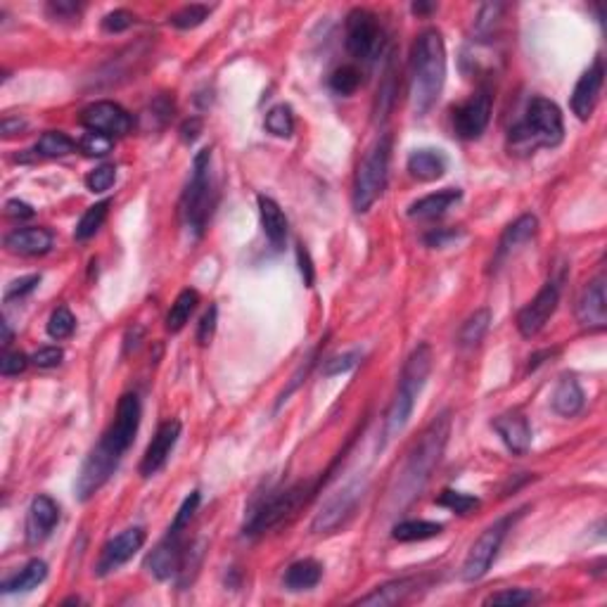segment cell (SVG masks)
Listing matches in <instances>:
<instances>
[{
	"instance_id": "6da1fadb",
	"label": "cell",
	"mask_w": 607,
	"mask_h": 607,
	"mask_svg": "<svg viewBox=\"0 0 607 607\" xmlns=\"http://www.w3.org/2000/svg\"><path fill=\"white\" fill-rule=\"evenodd\" d=\"M141 428V399L138 394H124L116 406L115 420L109 422L105 435L100 437L88 458L81 465V473L74 484V496L81 503L90 501L109 482L122 463L124 454L133 446L135 435Z\"/></svg>"
},
{
	"instance_id": "7a4b0ae2",
	"label": "cell",
	"mask_w": 607,
	"mask_h": 607,
	"mask_svg": "<svg viewBox=\"0 0 607 607\" xmlns=\"http://www.w3.org/2000/svg\"><path fill=\"white\" fill-rule=\"evenodd\" d=\"M448 432H451V418H448V413H441L418 437V441L409 451V458L403 463V470L399 473L397 486L391 489L394 508H403L416 496H420V492L435 473V467L439 465L441 455H444Z\"/></svg>"
},
{
	"instance_id": "3957f363",
	"label": "cell",
	"mask_w": 607,
	"mask_h": 607,
	"mask_svg": "<svg viewBox=\"0 0 607 607\" xmlns=\"http://www.w3.org/2000/svg\"><path fill=\"white\" fill-rule=\"evenodd\" d=\"M410 105L418 116L428 115L446 81V45L437 29H425L410 48Z\"/></svg>"
},
{
	"instance_id": "277c9868",
	"label": "cell",
	"mask_w": 607,
	"mask_h": 607,
	"mask_svg": "<svg viewBox=\"0 0 607 607\" xmlns=\"http://www.w3.org/2000/svg\"><path fill=\"white\" fill-rule=\"evenodd\" d=\"M563 112L548 97H534L522 122L508 133V150L515 154H531L538 147H556L563 143Z\"/></svg>"
},
{
	"instance_id": "5b68a950",
	"label": "cell",
	"mask_w": 607,
	"mask_h": 607,
	"mask_svg": "<svg viewBox=\"0 0 607 607\" xmlns=\"http://www.w3.org/2000/svg\"><path fill=\"white\" fill-rule=\"evenodd\" d=\"M429 372H432V349H429V345H418L403 363L397 394L391 399L387 418H384V444L394 439L409 425Z\"/></svg>"
},
{
	"instance_id": "8992f818",
	"label": "cell",
	"mask_w": 607,
	"mask_h": 607,
	"mask_svg": "<svg viewBox=\"0 0 607 607\" xmlns=\"http://www.w3.org/2000/svg\"><path fill=\"white\" fill-rule=\"evenodd\" d=\"M214 207V183H211V150L205 147L195 154L192 173L183 198H180V216L188 231L195 237L205 235Z\"/></svg>"
},
{
	"instance_id": "52a82bcc",
	"label": "cell",
	"mask_w": 607,
	"mask_h": 607,
	"mask_svg": "<svg viewBox=\"0 0 607 607\" xmlns=\"http://www.w3.org/2000/svg\"><path fill=\"white\" fill-rule=\"evenodd\" d=\"M390 157H391V135L384 133L375 141V145L368 150L363 161L358 164L356 179H354V209L358 214H365L382 198L390 176Z\"/></svg>"
},
{
	"instance_id": "ba28073f",
	"label": "cell",
	"mask_w": 607,
	"mask_h": 607,
	"mask_svg": "<svg viewBox=\"0 0 607 607\" xmlns=\"http://www.w3.org/2000/svg\"><path fill=\"white\" fill-rule=\"evenodd\" d=\"M316 486H318V482H297V484L288 486V489L271 493L269 499H263L250 515V520L244 524V537H259L263 531L273 529L281 522H285L290 515H294L301 505L314 496Z\"/></svg>"
},
{
	"instance_id": "9c48e42d",
	"label": "cell",
	"mask_w": 607,
	"mask_h": 607,
	"mask_svg": "<svg viewBox=\"0 0 607 607\" xmlns=\"http://www.w3.org/2000/svg\"><path fill=\"white\" fill-rule=\"evenodd\" d=\"M518 518L520 512L518 515H505V518L496 520V522L489 524V527L482 531L480 538L470 546L465 563H463V579H465V582H477V579H482V576L489 572V567H492L496 556H499L505 537H508V531H510V527L515 524Z\"/></svg>"
},
{
	"instance_id": "30bf717a",
	"label": "cell",
	"mask_w": 607,
	"mask_h": 607,
	"mask_svg": "<svg viewBox=\"0 0 607 607\" xmlns=\"http://www.w3.org/2000/svg\"><path fill=\"white\" fill-rule=\"evenodd\" d=\"M382 43L384 32L377 14H372L371 10H363V7L352 10L346 17V51H349V55L368 62L382 51Z\"/></svg>"
},
{
	"instance_id": "8fae6325",
	"label": "cell",
	"mask_w": 607,
	"mask_h": 607,
	"mask_svg": "<svg viewBox=\"0 0 607 607\" xmlns=\"http://www.w3.org/2000/svg\"><path fill=\"white\" fill-rule=\"evenodd\" d=\"M363 489L365 486L361 482H349L337 493H333L323 503V508L316 512L314 522H311V531L314 534H335L339 527H345L354 518L358 503L363 499Z\"/></svg>"
},
{
	"instance_id": "7c38bea8",
	"label": "cell",
	"mask_w": 607,
	"mask_h": 607,
	"mask_svg": "<svg viewBox=\"0 0 607 607\" xmlns=\"http://www.w3.org/2000/svg\"><path fill=\"white\" fill-rule=\"evenodd\" d=\"M492 107L493 97L489 93V88H480L477 93L467 97L465 103L454 107L451 112V124H454V133L463 141H474L480 138L482 133L489 126V119H492Z\"/></svg>"
},
{
	"instance_id": "4fadbf2b",
	"label": "cell",
	"mask_w": 607,
	"mask_h": 607,
	"mask_svg": "<svg viewBox=\"0 0 607 607\" xmlns=\"http://www.w3.org/2000/svg\"><path fill=\"white\" fill-rule=\"evenodd\" d=\"M183 534H186L183 527H173L171 524L167 531V537L161 538L160 544L152 548V553L145 557V569L154 576V579L167 582V579H171V576H176L180 572L188 553Z\"/></svg>"
},
{
	"instance_id": "5bb4252c",
	"label": "cell",
	"mask_w": 607,
	"mask_h": 607,
	"mask_svg": "<svg viewBox=\"0 0 607 607\" xmlns=\"http://www.w3.org/2000/svg\"><path fill=\"white\" fill-rule=\"evenodd\" d=\"M81 124L93 133H103L107 138H116V135H126L133 126V119L128 115L122 105L109 103V100H100L93 103L81 112Z\"/></svg>"
},
{
	"instance_id": "9a60e30c",
	"label": "cell",
	"mask_w": 607,
	"mask_h": 607,
	"mask_svg": "<svg viewBox=\"0 0 607 607\" xmlns=\"http://www.w3.org/2000/svg\"><path fill=\"white\" fill-rule=\"evenodd\" d=\"M145 538L147 534L143 527H131V529L122 531L119 537L109 538L107 544H105L103 553H100V557H97L96 575L109 576L112 572H116V569L126 565L145 546Z\"/></svg>"
},
{
	"instance_id": "2e32d148",
	"label": "cell",
	"mask_w": 607,
	"mask_h": 607,
	"mask_svg": "<svg viewBox=\"0 0 607 607\" xmlns=\"http://www.w3.org/2000/svg\"><path fill=\"white\" fill-rule=\"evenodd\" d=\"M557 301H560V288L556 282H546L538 294L518 314V330L522 337H534L546 327L550 316L556 314Z\"/></svg>"
},
{
	"instance_id": "e0dca14e",
	"label": "cell",
	"mask_w": 607,
	"mask_h": 607,
	"mask_svg": "<svg viewBox=\"0 0 607 607\" xmlns=\"http://www.w3.org/2000/svg\"><path fill=\"white\" fill-rule=\"evenodd\" d=\"M602 81H605V67H602L601 58H595V62L576 81L575 93H572V112L576 115V119H582V122L591 119L598 96H601Z\"/></svg>"
},
{
	"instance_id": "ac0fdd59",
	"label": "cell",
	"mask_w": 607,
	"mask_h": 607,
	"mask_svg": "<svg viewBox=\"0 0 607 607\" xmlns=\"http://www.w3.org/2000/svg\"><path fill=\"white\" fill-rule=\"evenodd\" d=\"M179 437H180V422L179 420L161 422L160 429H157V435L152 437L150 446H147L145 455H143V461H141V474H143V477H152V474H157L161 467L167 465L169 455H171V451H173V446H176Z\"/></svg>"
},
{
	"instance_id": "d6986e66",
	"label": "cell",
	"mask_w": 607,
	"mask_h": 607,
	"mask_svg": "<svg viewBox=\"0 0 607 607\" xmlns=\"http://www.w3.org/2000/svg\"><path fill=\"white\" fill-rule=\"evenodd\" d=\"M60 522V505L51 496H36L29 505V515H26V541L32 546L41 544L51 537L52 529Z\"/></svg>"
},
{
	"instance_id": "ffe728a7",
	"label": "cell",
	"mask_w": 607,
	"mask_h": 607,
	"mask_svg": "<svg viewBox=\"0 0 607 607\" xmlns=\"http://www.w3.org/2000/svg\"><path fill=\"white\" fill-rule=\"evenodd\" d=\"M576 320L584 327L602 330L607 323V304H605V275H598L584 288L582 297L576 301Z\"/></svg>"
},
{
	"instance_id": "44dd1931",
	"label": "cell",
	"mask_w": 607,
	"mask_h": 607,
	"mask_svg": "<svg viewBox=\"0 0 607 607\" xmlns=\"http://www.w3.org/2000/svg\"><path fill=\"white\" fill-rule=\"evenodd\" d=\"M492 428L496 429V435H499L501 441L508 446V451H512L515 455H522L529 451L531 425L522 413H518V410L503 413V416H499L492 422Z\"/></svg>"
},
{
	"instance_id": "7402d4cb",
	"label": "cell",
	"mask_w": 607,
	"mask_h": 607,
	"mask_svg": "<svg viewBox=\"0 0 607 607\" xmlns=\"http://www.w3.org/2000/svg\"><path fill=\"white\" fill-rule=\"evenodd\" d=\"M5 247L20 256L48 254L52 247V233L48 228H14L5 235Z\"/></svg>"
},
{
	"instance_id": "603a6c76",
	"label": "cell",
	"mask_w": 607,
	"mask_h": 607,
	"mask_svg": "<svg viewBox=\"0 0 607 607\" xmlns=\"http://www.w3.org/2000/svg\"><path fill=\"white\" fill-rule=\"evenodd\" d=\"M259 218H262V228L266 240L271 243L273 250H282L285 240H288V216L285 211L278 207V202L266 195H259Z\"/></svg>"
},
{
	"instance_id": "cb8c5ba5",
	"label": "cell",
	"mask_w": 607,
	"mask_h": 607,
	"mask_svg": "<svg viewBox=\"0 0 607 607\" xmlns=\"http://www.w3.org/2000/svg\"><path fill=\"white\" fill-rule=\"evenodd\" d=\"M538 233V218L534 214H522V216L505 228V233L501 235L499 250H496V263H501L503 259H508L510 254L527 244L529 240H534V235Z\"/></svg>"
},
{
	"instance_id": "d4e9b609",
	"label": "cell",
	"mask_w": 607,
	"mask_h": 607,
	"mask_svg": "<svg viewBox=\"0 0 607 607\" xmlns=\"http://www.w3.org/2000/svg\"><path fill=\"white\" fill-rule=\"evenodd\" d=\"M463 198V192L458 188H446V190L432 192V195H425L418 202L409 207L410 218H437L441 214H446L454 205H458Z\"/></svg>"
},
{
	"instance_id": "484cf974",
	"label": "cell",
	"mask_w": 607,
	"mask_h": 607,
	"mask_svg": "<svg viewBox=\"0 0 607 607\" xmlns=\"http://www.w3.org/2000/svg\"><path fill=\"white\" fill-rule=\"evenodd\" d=\"M406 167L416 180L432 183L446 173V157L439 150H416V152H410Z\"/></svg>"
},
{
	"instance_id": "4316f807",
	"label": "cell",
	"mask_w": 607,
	"mask_h": 607,
	"mask_svg": "<svg viewBox=\"0 0 607 607\" xmlns=\"http://www.w3.org/2000/svg\"><path fill=\"white\" fill-rule=\"evenodd\" d=\"M550 403H553V410H556L557 416L575 418L576 413H582L586 397H584V390L579 387L575 377H563L556 384V390H553Z\"/></svg>"
},
{
	"instance_id": "83f0119b",
	"label": "cell",
	"mask_w": 607,
	"mask_h": 607,
	"mask_svg": "<svg viewBox=\"0 0 607 607\" xmlns=\"http://www.w3.org/2000/svg\"><path fill=\"white\" fill-rule=\"evenodd\" d=\"M416 579H394L390 584H382L377 586L372 593L358 598V605H372V607H387V605H399L409 598L413 591H416Z\"/></svg>"
},
{
	"instance_id": "f1b7e54d",
	"label": "cell",
	"mask_w": 607,
	"mask_h": 607,
	"mask_svg": "<svg viewBox=\"0 0 607 607\" xmlns=\"http://www.w3.org/2000/svg\"><path fill=\"white\" fill-rule=\"evenodd\" d=\"M45 576H48V565L36 557V560H29V563H26L24 567L17 572V575L7 576L0 588H3V593H5V595L29 593V591L39 588L41 584L45 582Z\"/></svg>"
},
{
	"instance_id": "f546056e",
	"label": "cell",
	"mask_w": 607,
	"mask_h": 607,
	"mask_svg": "<svg viewBox=\"0 0 607 607\" xmlns=\"http://www.w3.org/2000/svg\"><path fill=\"white\" fill-rule=\"evenodd\" d=\"M320 576H323V565L316 563L314 557H304L297 560L285 572V588L288 591H308V588L318 586Z\"/></svg>"
},
{
	"instance_id": "4dcf8cb0",
	"label": "cell",
	"mask_w": 607,
	"mask_h": 607,
	"mask_svg": "<svg viewBox=\"0 0 607 607\" xmlns=\"http://www.w3.org/2000/svg\"><path fill=\"white\" fill-rule=\"evenodd\" d=\"M444 531L441 522H429V520H406V522L394 524L391 537L401 541V544H410V541H428V538L439 537Z\"/></svg>"
},
{
	"instance_id": "1f68e13d",
	"label": "cell",
	"mask_w": 607,
	"mask_h": 607,
	"mask_svg": "<svg viewBox=\"0 0 607 607\" xmlns=\"http://www.w3.org/2000/svg\"><path fill=\"white\" fill-rule=\"evenodd\" d=\"M198 304H199V294L190 288L183 290V292L176 297V301L171 304V308H169V314H167L169 333H180V330L186 327L188 320H190L192 311L198 308Z\"/></svg>"
},
{
	"instance_id": "d6a6232c",
	"label": "cell",
	"mask_w": 607,
	"mask_h": 607,
	"mask_svg": "<svg viewBox=\"0 0 607 607\" xmlns=\"http://www.w3.org/2000/svg\"><path fill=\"white\" fill-rule=\"evenodd\" d=\"M489 326H492V311L489 308H477L470 318L463 323L461 333H458V345L463 349H473L484 339V335L489 333Z\"/></svg>"
},
{
	"instance_id": "836d02e7",
	"label": "cell",
	"mask_w": 607,
	"mask_h": 607,
	"mask_svg": "<svg viewBox=\"0 0 607 607\" xmlns=\"http://www.w3.org/2000/svg\"><path fill=\"white\" fill-rule=\"evenodd\" d=\"M36 154L41 157H48V160H58V157H67L77 150V143L71 141L69 135H64L62 131H48L39 138L36 143Z\"/></svg>"
},
{
	"instance_id": "e575fe53",
	"label": "cell",
	"mask_w": 607,
	"mask_h": 607,
	"mask_svg": "<svg viewBox=\"0 0 607 607\" xmlns=\"http://www.w3.org/2000/svg\"><path fill=\"white\" fill-rule=\"evenodd\" d=\"M109 205H112L109 199H103V202H97V205L88 207V209H86L84 216H81V221H78V224H77V231H74V237L84 243V240H90V237L96 235V233L100 231V228H103L105 218H107Z\"/></svg>"
},
{
	"instance_id": "d590c367",
	"label": "cell",
	"mask_w": 607,
	"mask_h": 607,
	"mask_svg": "<svg viewBox=\"0 0 607 607\" xmlns=\"http://www.w3.org/2000/svg\"><path fill=\"white\" fill-rule=\"evenodd\" d=\"M266 128L269 133L278 135V138H290L294 133V116L292 109L288 105H275L273 109H269L266 115Z\"/></svg>"
},
{
	"instance_id": "8d00e7d4",
	"label": "cell",
	"mask_w": 607,
	"mask_h": 607,
	"mask_svg": "<svg viewBox=\"0 0 607 607\" xmlns=\"http://www.w3.org/2000/svg\"><path fill=\"white\" fill-rule=\"evenodd\" d=\"M358 86H361V71L352 64H345V67H339V69L333 71V77H330V88L337 93V96H352L356 93Z\"/></svg>"
},
{
	"instance_id": "74e56055",
	"label": "cell",
	"mask_w": 607,
	"mask_h": 607,
	"mask_svg": "<svg viewBox=\"0 0 607 607\" xmlns=\"http://www.w3.org/2000/svg\"><path fill=\"white\" fill-rule=\"evenodd\" d=\"M209 13L211 10L207 5H186L180 7L179 13H173L171 17H169V22H171V26H176V29L188 32V29H195V26L205 24Z\"/></svg>"
},
{
	"instance_id": "f35d334b",
	"label": "cell",
	"mask_w": 607,
	"mask_h": 607,
	"mask_svg": "<svg viewBox=\"0 0 607 607\" xmlns=\"http://www.w3.org/2000/svg\"><path fill=\"white\" fill-rule=\"evenodd\" d=\"M77 330V318L71 316V311L67 307H58L51 314L48 320V335L52 339H67L71 333Z\"/></svg>"
},
{
	"instance_id": "ab89813d",
	"label": "cell",
	"mask_w": 607,
	"mask_h": 607,
	"mask_svg": "<svg viewBox=\"0 0 607 607\" xmlns=\"http://www.w3.org/2000/svg\"><path fill=\"white\" fill-rule=\"evenodd\" d=\"M437 503L448 508V510L458 512V515H467V512L474 510V508H480V499H477V496H470V493H461V492H451V489H446V492L441 493Z\"/></svg>"
},
{
	"instance_id": "60d3db41",
	"label": "cell",
	"mask_w": 607,
	"mask_h": 607,
	"mask_svg": "<svg viewBox=\"0 0 607 607\" xmlns=\"http://www.w3.org/2000/svg\"><path fill=\"white\" fill-rule=\"evenodd\" d=\"M112 147H115L112 138H107V135L103 133H93V131H88V133L81 138V143H78V150H81L86 157H105V154L112 152Z\"/></svg>"
},
{
	"instance_id": "b9f144b4",
	"label": "cell",
	"mask_w": 607,
	"mask_h": 607,
	"mask_svg": "<svg viewBox=\"0 0 607 607\" xmlns=\"http://www.w3.org/2000/svg\"><path fill=\"white\" fill-rule=\"evenodd\" d=\"M534 601V593L527 588H508V591H499L492 593L484 601V605H527Z\"/></svg>"
},
{
	"instance_id": "7bdbcfd3",
	"label": "cell",
	"mask_w": 607,
	"mask_h": 607,
	"mask_svg": "<svg viewBox=\"0 0 607 607\" xmlns=\"http://www.w3.org/2000/svg\"><path fill=\"white\" fill-rule=\"evenodd\" d=\"M115 180H116V169L105 164V167H97L96 171H90L88 176H86V186H88L90 192H105L115 186Z\"/></svg>"
},
{
	"instance_id": "ee69618b",
	"label": "cell",
	"mask_w": 607,
	"mask_h": 607,
	"mask_svg": "<svg viewBox=\"0 0 607 607\" xmlns=\"http://www.w3.org/2000/svg\"><path fill=\"white\" fill-rule=\"evenodd\" d=\"M361 356H363L361 352H349V354H345V356L330 358V361L326 363V368H323V375L335 377V375H342V372H349L352 368H356Z\"/></svg>"
},
{
	"instance_id": "f6af8a7d",
	"label": "cell",
	"mask_w": 607,
	"mask_h": 607,
	"mask_svg": "<svg viewBox=\"0 0 607 607\" xmlns=\"http://www.w3.org/2000/svg\"><path fill=\"white\" fill-rule=\"evenodd\" d=\"M39 285H41V275H26V278H20V281H13L5 290V301L24 299L26 294H32L33 290L39 288Z\"/></svg>"
},
{
	"instance_id": "bcb514c9",
	"label": "cell",
	"mask_w": 607,
	"mask_h": 607,
	"mask_svg": "<svg viewBox=\"0 0 607 607\" xmlns=\"http://www.w3.org/2000/svg\"><path fill=\"white\" fill-rule=\"evenodd\" d=\"M394 93H397V86H394V77L391 71H387V78H384V86H380V93H377V116H387V112L394 105Z\"/></svg>"
},
{
	"instance_id": "7dc6e473",
	"label": "cell",
	"mask_w": 607,
	"mask_h": 607,
	"mask_svg": "<svg viewBox=\"0 0 607 607\" xmlns=\"http://www.w3.org/2000/svg\"><path fill=\"white\" fill-rule=\"evenodd\" d=\"M133 20L135 17L128 10H115V13H109L103 17V29L107 33H122L133 24Z\"/></svg>"
},
{
	"instance_id": "c3c4849f",
	"label": "cell",
	"mask_w": 607,
	"mask_h": 607,
	"mask_svg": "<svg viewBox=\"0 0 607 607\" xmlns=\"http://www.w3.org/2000/svg\"><path fill=\"white\" fill-rule=\"evenodd\" d=\"M64 358V352L60 349V346H43V349H39V352L33 354L32 356V363L36 365V368H58L60 363H62Z\"/></svg>"
},
{
	"instance_id": "681fc988",
	"label": "cell",
	"mask_w": 607,
	"mask_h": 607,
	"mask_svg": "<svg viewBox=\"0 0 607 607\" xmlns=\"http://www.w3.org/2000/svg\"><path fill=\"white\" fill-rule=\"evenodd\" d=\"M32 358H26L22 352H7L0 361V372L5 377H14L20 375V372L26 371V365H29Z\"/></svg>"
},
{
	"instance_id": "f907efd6",
	"label": "cell",
	"mask_w": 607,
	"mask_h": 607,
	"mask_svg": "<svg viewBox=\"0 0 607 607\" xmlns=\"http://www.w3.org/2000/svg\"><path fill=\"white\" fill-rule=\"evenodd\" d=\"M48 13L55 20H77L81 14V5L74 0H52V3H48Z\"/></svg>"
},
{
	"instance_id": "816d5d0a",
	"label": "cell",
	"mask_w": 607,
	"mask_h": 607,
	"mask_svg": "<svg viewBox=\"0 0 607 607\" xmlns=\"http://www.w3.org/2000/svg\"><path fill=\"white\" fill-rule=\"evenodd\" d=\"M216 318H218V308L216 307H209V311H207V314L202 316V320H199L198 342L202 346L209 345L211 337H214V333H216Z\"/></svg>"
},
{
	"instance_id": "f5cc1de1",
	"label": "cell",
	"mask_w": 607,
	"mask_h": 607,
	"mask_svg": "<svg viewBox=\"0 0 607 607\" xmlns=\"http://www.w3.org/2000/svg\"><path fill=\"white\" fill-rule=\"evenodd\" d=\"M501 13H503V5L501 3H493V5H484L480 10V17H477V33H489L493 29V24L499 22Z\"/></svg>"
},
{
	"instance_id": "db71d44e",
	"label": "cell",
	"mask_w": 607,
	"mask_h": 607,
	"mask_svg": "<svg viewBox=\"0 0 607 607\" xmlns=\"http://www.w3.org/2000/svg\"><path fill=\"white\" fill-rule=\"evenodd\" d=\"M297 262H299V273H301V278H304V285H307V288H314V281H316L314 262H311L308 250L301 243L297 244Z\"/></svg>"
},
{
	"instance_id": "11a10c76",
	"label": "cell",
	"mask_w": 607,
	"mask_h": 607,
	"mask_svg": "<svg viewBox=\"0 0 607 607\" xmlns=\"http://www.w3.org/2000/svg\"><path fill=\"white\" fill-rule=\"evenodd\" d=\"M5 214L10 218H32L36 211H33L32 205L22 202V199H10L5 205Z\"/></svg>"
},
{
	"instance_id": "9f6ffc18",
	"label": "cell",
	"mask_w": 607,
	"mask_h": 607,
	"mask_svg": "<svg viewBox=\"0 0 607 607\" xmlns=\"http://www.w3.org/2000/svg\"><path fill=\"white\" fill-rule=\"evenodd\" d=\"M26 128V122L24 119H20V116H5V119H3V124H0V131H3V135H5V138H10V135H14V133H20V131H24Z\"/></svg>"
},
{
	"instance_id": "6f0895ef",
	"label": "cell",
	"mask_w": 607,
	"mask_h": 607,
	"mask_svg": "<svg viewBox=\"0 0 607 607\" xmlns=\"http://www.w3.org/2000/svg\"><path fill=\"white\" fill-rule=\"evenodd\" d=\"M199 131H202V122H199V119H188V122L180 126V138L186 143H192L199 135Z\"/></svg>"
},
{
	"instance_id": "680465c9",
	"label": "cell",
	"mask_w": 607,
	"mask_h": 607,
	"mask_svg": "<svg viewBox=\"0 0 607 607\" xmlns=\"http://www.w3.org/2000/svg\"><path fill=\"white\" fill-rule=\"evenodd\" d=\"M454 237H458V233L455 231H439V233H432V235L425 237V243L432 244V247H444V244H446L448 240H454Z\"/></svg>"
},
{
	"instance_id": "91938a15",
	"label": "cell",
	"mask_w": 607,
	"mask_h": 607,
	"mask_svg": "<svg viewBox=\"0 0 607 607\" xmlns=\"http://www.w3.org/2000/svg\"><path fill=\"white\" fill-rule=\"evenodd\" d=\"M416 14H428L432 13V10H437V5H428V3H413V7H410Z\"/></svg>"
}]
</instances>
